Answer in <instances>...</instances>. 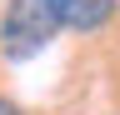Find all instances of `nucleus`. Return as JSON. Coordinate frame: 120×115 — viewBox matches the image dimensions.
I'll return each instance as SVG.
<instances>
[{"label": "nucleus", "instance_id": "obj_3", "mask_svg": "<svg viewBox=\"0 0 120 115\" xmlns=\"http://www.w3.org/2000/svg\"><path fill=\"white\" fill-rule=\"evenodd\" d=\"M0 115H25V110L15 105V100H5V95H0Z\"/></svg>", "mask_w": 120, "mask_h": 115}, {"label": "nucleus", "instance_id": "obj_2", "mask_svg": "<svg viewBox=\"0 0 120 115\" xmlns=\"http://www.w3.org/2000/svg\"><path fill=\"white\" fill-rule=\"evenodd\" d=\"M120 0H55V15H60V30H80V35H95L115 20Z\"/></svg>", "mask_w": 120, "mask_h": 115}, {"label": "nucleus", "instance_id": "obj_1", "mask_svg": "<svg viewBox=\"0 0 120 115\" xmlns=\"http://www.w3.org/2000/svg\"><path fill=\"white\" fill-rule=\"evenodd\" d=\"M60 35L55 0H5L0 15V50L10 60H35V55Z\"/></svg>", "mask_w": 120, "mask_h": 115}]
</instances>
